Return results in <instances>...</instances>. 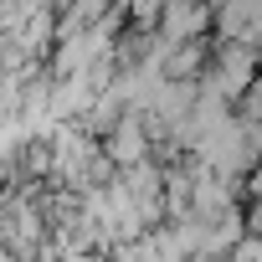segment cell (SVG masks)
Masks as SVG:
<instances>
[{
  "instance_id": "6da1fadb",
  "label": "cell",
  "mask_w": 262,
  "mask_h": 262,
  "mask_svg": "<svg viewBox=\"0 0 262 262\" xmlns=\"http://www.w3.org/2000/svg\"><path fill=\"white\" fill-rule=\"evenodd\" d=\"M160 11H165V16H160V26H165V36H170V41H185L190 31H201V26H206V16H201L195 0H165Z\"/></svg>"
},
{
  "instance_id": "7a4b0ae2",
  "label": "cell",
  "mask_w": 262,
  "mask_h": 262,
  "mask_svg": "<svg viewBox=\"0 0 262 262\" xmlns=\"http://www.w3.org/2000/svg\"><path fill=\"white\" fill-rule=\"evenodd\" d=\"M160 6H165V0H134V11H139V21H155V16H160Z\"/></svg>"
}]
</instances>
